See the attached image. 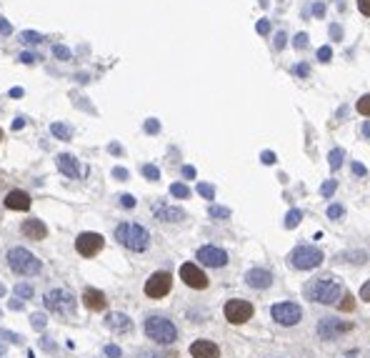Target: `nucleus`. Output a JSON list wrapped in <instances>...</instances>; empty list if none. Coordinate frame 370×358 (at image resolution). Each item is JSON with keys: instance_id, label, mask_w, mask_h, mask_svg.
<instances>
[{"instance_id": "obj_64", "label": "nucleus", "mask_w": 370, "mask_h": 358, "mask_svg": "<svg viewBox=\"0 0 370 358\" xmlns=\"http://www.w3.org/2000/svg\"><path fill=\"white\" fill-rule=\"evenodd\" d=\"M0 140H3V131H0Z\"/></svg>"}, {"instance_id": "obj_23", "label": "nucleus", "mask_w": 370, "mask_h": 358, "mask_svg": "<svg viewBox=\"0 0 370 358\" xmlns=\"http://www.w3.org/2000/svg\"><path fill=\"white\" fill-rule=\"evenodd\" d=\"M343 160H345V151H343V148H333V151L328 153V165H330V171H338V168L343 165Z\"/></svg>"}, {"instance_id": "obj_2", "label": "nucleus", "mask_w": 370, "mask_h": 358, "mask_svg": "<svg viewBox=\"0 0 370 358\" xmlns=\"http://www.w3.org/2000/svg\"><path fill=\"white\" fill-rule=\"evenodd\" d=\"M115 241L128 250H133V253H143L150 246V233L140 223H120L115 228Z\"/></svg>"}, {"instance_id": "obj_45", "label": "nucleus", "mask_w": 370, "mask_h": 358, "mask_svg": "<svg viewBox=\"0 0 370 358\" xmlns=\"http://www.w3.org/2000/svg\"><path fill=\"white\" fill-rule=\"evenodd\" d=\"M20 63H25V66H33V63L38 60V55L35 53H20V58H18Z\"/></svg>"}, {"instance_id": "obj_11", "label": "nucleus", "mask_w": 370, "mask_h": 358, "mask_svg": "<svg viewBox=\"0 0 370 358\" xmlns=\"http://www.w3.org/2000/svg\"><path fill=\"white\" fill-rule=\"evenodd\" d=\"M348 331H353L350 321H340V318H320L318 323V336L323 341H338L340 336H345Z\"/></svg>"}, {"instance_id": "obj_10", "label": "nucleus", "mask_w": 370, "mask_h": 358, "mask_svg": "<svg viewBox=\"0 0 370 358\" xmlns=\"http://www.w3.org/2000/svg\"><path fill=\"white\" fill-rule=\"evenodd\" d=\"M103 246H105V238H103L100 233H93V230H85V233H80V236L75 238V250H78L83 258L98 256L100 250H103Z\"/></svg>"}, {"instance_id": "obj_4", "label": "nucleus", "mask_w": 370, "mask_h": 358, "mask_svg": "<svg viewBox=\"0 0 370 358\" xmlns=\"http://www.w3.org/2000/svg\"><path fill=\"white\" fill-rule=\"evenodd\" d=\"M8 266H10L13 273H18V276H38L40 268H43V263L30 253V250L20 248V246L8 250Z\"/></svg>"}, {"instance_id": "obj_32", "label": "nucleus", "mask_w": 370, "mask_h": 358, "mask_svg": "<svg viewBox=\"0 0 370 358\" xmlns=\"http://www.w3.org/2000/svg\"><path fill=\"white\" fill-rule=\"evenodd\" d=\"M198 193H200L205 201H213V198H215V185H210V183H198Z\"/></svg>"}, {"instance_id": "obj_21", "label": "nucleus", "mask_w": 370, "mask_h": 358, "mask_svg": "<svg viewBox=\"0 0 370 358\" xmlns=\"http://www.w3.org/2000/svg\"><path fill=\"white\" fill-rule=\"evenodd\" d=\"M3 203H5V208H10V210H28V208H30V196H28L25 191H10Z\"/></svg>"}, {"instance_id": "obj_41", "label": "nucleus", "mask_w": 370, "mask_h": 358, "mask_svg": "<svg viewBox=\"0 0 370 358\" xmlns=\"http://www.w3.org/2000/svg\"><path fill=\"white\" fill-rule=\"evenodd\" d=\"M293 45H295L298 50L308 48V35H305V33H298V35H295V40H293Z\"/></svg>"}, {"instance_id": "obj_49", "label": "nucleus", "mask_w": 370, "mask_h": 358, "mask_svg": "<svg viewBox=\"0 0 370 358\" xmlns=\"http://www.w3.org/2000/svg\"><path fill=\"white\" fill-rule=\"evenodd\" d=\"M330 38H333V40H343V28H340L338 23L330 25Z\"/></svg>"}, {"instance_id": "obj_40", "label": "nucleus", "mask_w": 370, "mask_h": 358, "mask_svg": "<svg viewBox=\"0 0 370 358\" xmlns=\"http://www.w3.org/2000/svg\"><path fill=\"white\" fill-rule=\"evenodd\" d=\"M293 73L300 75V78H308L310 75V66H308V63H298V66L293 68Z\"/></svg>"}, {"instance_id": "obj_5", "label": "nucleus", "mask_w": 370, "mask_h": 358, "mask_svg": "<svg viewBox=\"0 0 370 358\" xmlns=\"http://www.w3.org/2000/svg\"><path fill=\"white\" fill-rule=\"evenodd\" d=\"M323 261H325V253L315 246H298L288 256V263L298 270H313V268L323 266Z\"/></svg>"}, {"instance_id": "obj_44", "label": "nucleus", "mask_w": 370, "mask_h": 358, "mask_svg": "<svg viewBox=\"0 0 370 358\" xmlns=\"http://www.w3.org/2000/svg\"><path fill=\"white\" fill-rule=\"evenodd\" d=\"M260 160H263L265 165H273L278 158H275V153H273V151H263V153H260Z\"/></svg>"}, {"instance_id": "obj_46", "label": "nucleus", "mask_w": 370, "mask_h": 358, "mask_svg": "<svg viewBox=\"0 0 370 358\" xmlns=\"http://www.w3.org/2000/svg\"><path fill=\"white\" fill-rule=\"evenodd\" d=\"M350 168H353V173H355L358 178H363V176L368 173V171H365V165H363V163H358V160H353V163H350Z\"/></svg>"}, {"instance_id": "obj_47", "label": "nucleus", "mask_w": 370, "mask_h": 358, "mask_svg": "<svg viewBox=\"0 0 370 358\" xmlns=\"http://www.w3.org/2000/svg\"><path fill=\"white\" fill-rule=\"evenodd\" d=\"M120 205L123 208H135V198L130 193H125V196H120Z\"/></svg>"}, {"instance_id": "obj_30", "label": "nucleus", "mask_w": 370, "mask_h": 358, "mask_svg": "<svg viewBox=\"0 0 370 358\" xmlns=\"http://www.w3.org/2000/svg\"><path fill=\"white\" fill-rule=\"evenodd\" d=\"M208 213H210V218L225 221V218H230V208H223V205H210V208H208Z\"/></svg>"}, {"instance_id": "obj_26", "label": "nucleus", "mask_w": 370, "mask_h": 358, "mask_svg": "<svg viewBox=\"0 0 370 358\" xmlns=\"http://www.w3.org/2000/svg\"><path fill=\"white\" fill-rule=\"evenodd\" d=\"M20 40H23L25 45H38V43H43V35L35 33V30H23L20 33Z\"/></svg>"}, {"instance_id": "obj_3", "label": "nucleus", "mask_w": 370, "mask_h": 358, "mask_svg": "<svg viewBox=\"0 0 370 358\" xmlns=\"http://www.w3.org/2000/svg\"><path fill=\"white\" fill-rule=\"evenodd\" d=\"M143 328H145L148 338L160 343V346H173L178 341V328L170 318H165V315H148Z\"/></svg>"}, {"instance_id": "obj_8", "label": "nucleus", "mask_w": 370, "mask_h": 358, "mask_svg": "<svg viewBox=\"0 0 370 358\" xmlns=\"http://www.w3.org/2000/svg\"><path fill=\"white\" fill-rule=\"evenodd\" d=\"M223 313H225V318H228L233 326H243V323H248V321L253 318L255 308H253V303H250V301H243V298H230V301L225 303Z\"/></svg>"}, {"instance_id": "obj_6", "label": "nucleus", "mask_w": 370, "mask_h": 358, "mask_svg": "<svg viewBox=\"0 0 370 358\" xmlns=\"http://www.w3.org/2000/svg\"><path fill=\"white\" fill-rule=\"evenodd\" d=\"M45 308L48 311H53V313H58V315H70L73 311H75V306H78V301H75V296L68 291V288H53V291H48L45 293Z\"/></svg>"}, {"instance_id": "obj_28", "label": "nucleus", "mask_w": 370, "mask_h": 358, "mask_svg": "<svg viewBox=\"0 0 370 358\" xmlns=\"http://www.w3.org/2000/svg\"><path fill=\"white\" fill-rule=\"evenodd\" d=\"M170 196H175V198H190V188L185 185V183H173L170 185Z\"/></svg>"}, {"instance_id": "obj_20", "label": "nucleus", "mask_w": 370, "mask_h": 358, "mask_svg": "<svg viewBox=\"0 0 370 358\" xmlns=\"http://www.w3.org/2000/svg\"><path fill=\"white\" fill-rule=\"evenodd\" d=\"M83 306L88 308V311H103V308L108 306L105 293L98 291V288H85V291H83Z\"/></svg>"}, {"instance_id": "obj_54", "label": "nucleus", "mask_w": 370, "mask_h": 358, "mask_svg": "<svg viewBox=\"0 0 370 358\" xmlns=\"http://www.w3.org/2000/svg\"><path fill=\"white\" fill-rule=\"evenodd\" d=\"M0 336H3V338H10L13 343H20V341H23L20 336H15V333H10V331H0Z\"/></svg>"}, {"instance_id": "obj_39", "label": "nucleus", "mask_w": 370, "mask_h": 358, "mask_svg": "<svg viewBox=\"0 0 370 358\" xmlns=\"http://www.w3.org/2000/svg\"><path fill=\"white\" fill-rule=\"evenodd\" d=\"M273 45H275V50H283V48L288 45V35H285V33L280 30V33L275 35V40H273Z\"/></svg>"}, {"instance_id": "obj_56", "label": "nucleus", "mask_w": 370, "mask_h": 358, "mask_svg": "<svg viewBox=\"0 0 370 358\" xmlns=\"http://www.w3.org/2000/svg\"><path fill=\"white\" fill-rule=\"evenodd\" d=\"M138 358H165V356H160V353H153V351H140V353H138Z\"/></svg>"}, {"instance_id": "obj_35", "label": "nucleus", "mask_w": 370, "mask_h": 358, "mask_svg": "<svg viewBox=\"0 0 370 358\" xmlns=\"http://www.w3.org/2000/svg\"><path fill=\"white\" fill-rule=\"evenodd\" d=\"M358 113L365 115V118H370V95H363L358 100Z\"/></svg>"}, {"instance_id": "obj_55", "label": "nucleus", "mask_w": 370, "mask_h": 358, "mask_svg": "<svg viewBox=\"0 0 370 358\" xmlns=\"http://www.w3.org/2000/svg\"><path fill=\"white\" fill-rule=\"evenodd\" d=\"M183 178H188V180L195 178V168L193 165H183Z\"/></svg>"}, {"instance_id": "obj_62", "label": "nucleus", "mask_w": 370, "mask_h": 358, "mask_svg": "<svg viewBox=\"0 0 370 358\" xmlns=\"http://www.w3.org/2000/svg\"><path fill=\"white\" fill-rule=\"evenodd\" d=\"M0 356H5V346L3 343H0Z\"/></svg>"}, {"instance_id": "obj_43", "label": "nucleus", "mask_w": 370, "mask_h": 358, "mask_svg": "<svg viewBox=\"0 0 370 358\" xmlns=\"http://www.w3.org/2000/svg\"><path fill=\"white\" fill-rule=\"evenodd\" d=\"M105 356H108V358H120L123 351H120L118 346H113V343H108V346H105Z\"/></svg>"}, {"instance_id": "obj_61", "label": "nucleus", "mask_w": 370, "mask_h": 358, "mask_svg": "<svg viewBox=\"0 0 370 358\" xmlns=\"http://www.w3.org/2000/svg\"><path fill=\"white\" fill-rule=\"evenodd\" d=\"M363 135H365V138H370V123H365V125H363Z\"/></svg>"}, {"instance_id": "obj_19", "label": "nucleus", "mask_w": 370, "mask_h": 358, "mask_svg": "<svg viewBox=\"0 0 370 358\" xmlns=\"http://www.w3.org/2000/svg\"><path fill=\"white\" fill-rule=\"evenodd\" d=\"M105 326L110 328V331H115V333H128V331H133V321H130L125 313H118V311H113V313L105 315Z\"/></svg>"}, {"instance_id": "obj_58", "label": "nucleus", "mask_w": 370, "mask_h": 358, "mask_svg": "<svg viewBox=\"0 0 370 358\" xmlns=\"http://www.w3.org/2000/svg\"><path fill=\"white\" fill-rule=\"evenodd\" d=\"M10 98H23V88H10Z\"/></svg>"}, {"instance_id": "obj_57", "label": "nucleus", "mask_w": 370, "mask_h": 358, "mask_svg": "<svg viewBox=\"0 0 370 358\" xmlns=\"http://www.w3.org/2000/svg\"><path fill=\"white\" fill-rule=\"evenodd\" d=\"M20 128H25V118H15V123H13V131H20Z\"/></svg>"}, {"instance_id": "obj_22", "label": "nucleus", "mask_w": 370, "mask_h": 358, "mask_svg": "<svg viewBox=\"0 0 370 358\" xmlns=\"http://www.w3.org/2000/svg\"><path fill=\"white\" fill-rule=\"evenodd\" d=\"M50 133H53L55 138H60V140H70V138H73V131H70L65 123H53V125H50Z\"/></svg>"}, {"instance_id": "obj_31", "label": "nucleus", "mask_w": 370, "mask_h": 358, "mask_svg": "<svg viewBox=\"0 0 370 358\" xmlns=\"http://www.w3.org/2000/svg\"><path fill=\"white\" fill-rule=\"evenodd\" d=\"M335 188H338V180H333V178L325 180V183L320 185V196H323V198H330V196L335 193Z\"/></svg>"}, {"instance_id": "obj_34", "label": "nucleus", "mask_w": 370, "mask_h": 358, "mask_svg": "<svg viewBox=\"0 0 370 358\" xmlns=\"http://www.w3.org/2000/svg\"><path fill=\"white\" fill-rule=\"evenodd\" d=\"M315 55H318L320 63H330V60H333V48H330V45H320Z\"/></svg>"}, {"instance_id": "obj_50", "label": "nucleus", "mask_w": 370, "mask_h": 358, "mask_svg": "<svg viewBox=\"0 0 370 358\" xmlns=\"http://www.w3.org/2000/svg\"><path fill=\"white\" fill-rule=\"evenodd\" d=\"M358 10H360L365 18H370V0H358Z\"/></svg>"}, {"instance_id": "obj_48", "label": "nucleus", "mask_w": 370, "mask_h": 358, "mask_svg": "<svg viewBox=\"0 0 370 358\" xmlns=\"http://www.w3.org/2000/svg\"><path fill=\"white\" fill-rule=\"evenodd\" d=\"M13 33V25L8 23L5 18H0V35H10Z\"/></svg>"}, {"instance_id": "obj_60", "label": "nucleus", "mask_w": 370, "mask_h": 358, "mask_svg": "<svg viewBox=\"0 0 370 358\" xmlns=\"http://www.w3.org/2000/svg\"><path fill=\"white\" fill-rule=\"evenodd\" d=\"M10 308H13V311H20V308H23V301H20V303H18V301H10Z\"/></svg>"}, {"instance_id": "obj_37", "label": "nucleus", "mask_w": 370, "mask_h": 358, "mask_svg": "<svg viewBox=\"0 0 370 358\" xmlns=\"http://www.w3.org/2000/svg\"><path fill=\"white\" fill-rule=\"evenodd\" d=\"M145 133H150V135L160 133V123H158L155 118H148V120H145Z\"/></svg>"}, {"instance_id": "obj_38", "label": "nucleus", "mask_w": 370, "mask_h": 358, "mask_svg": "<svg viewBox=\"0 0 370 358\" xmlns=\"http://www.w3.org/2000/svg\"><path fill=\"white\" fill-rule=\"evenodd\" d=\"M340 301H343V303H338L340 311H353V308H355V298L350 296V293H348V296H343Z\"/></svg>"}, {"instance_id": "obj_33", "label": "nucleus", "mask_w": 370, "mask_h": 358, "mask_svg": "<svg viewBox=\"0 0 370 358\" xmlns=\"http://www.w3.org/2000/svg\"><path fill=\"white\" fill-rule=\"evenodd\" d=\"M30 326H33L35 331H43V328L48 326V318H45L43 313H33V315H30Z\"/></svg>"}, {"instance_id": "obj_25", "label": "nucleus", "mask_w": 370, "mask_h": 358, "mask_svg": "<svg viewBox=\"0 0 370 358\" xmlns=\"http://www.w3.org/2000/svg\"><path fill=\"white\" fill-rule=\"evenodd\" d=\"M325 216H328L330 221H340V218L345 216V205H343V203H330L328 210H325Z\"/></svg>"}, {"instance_id": "obj_63", "label": "nucleus", "mask_w": 370, "mask_h": 358, "mask_svg": "<svg viewBox=\"0 0 370 358\" xmlns=\"http://www.w3.org/2000/svg\"><path fill=\"white\" fill-rule=\"evenodd\" d=\"M0 296H3V286H0Z\"/></svg>"}, {"instance_id": "obj_59", "label": "nucleus", "mask_w": 370, "mask_h": 358, "mask_svg": "<svg viewBox=\"0 0 370 358\" xmlns=\"http://www.w3.org/2000/svg\"><path fill=\"white\" fill-rule=\"evenodd\" d=\"M110 153H123V148H120L118 143H110Z\"/></svg>"}, {"instance_id": "obj_27", "label": "nucleus", "mask_w": 370, "mask_h": 358, "mask_svg": "<svg viewBox=\"0 0 370 358\" xmlns=\"http://www.w3.org/2000/svg\"><path fill=\"white\" fill-rule=\"evenodd\" d=\"M140 173H143L148 180H160V168L153 165V163H145V165L140 168Z\"/></svg>"}, {"instance_id": "obj_18", "label": "nucleus", "mask_w": 370, "mask_h": 358, "mask_svg": "<svg viewBox=\"0 0 370 358\" xmlns=\"http://www.w3.org/2000/svg\"><path fill=\"white\" fill-rule=\"evenodd\" d=\"M20 233H23L28 241H43L48 236V228L38 218H28V221H23V225H20Z\"/></svg>"}, {"instance_id": "obj_14", "label": "nucleus", "mask_w": 370, "mask_h": 358, "mask_svg": "<svg viewBox=\"0 0 370 358\" xmlns=\"http://www.w3.org/2000/svg\"><path fill=\"white\" fill-rule=\"evenodd\" d=\"M153 216L163 223H180L185 221V210L178 205H168V203H155L153 205Z\"/></svg>"}, {"instance_id": "obj_9", "label": "nucleus", "mask_w": 370, "mask_h": 358, "mask_svg": "<svg viewBox=\"0 0 370 358\" xmlns=\"http://www.w3.org/2000/svg\"><path fill=\"white\" fill-rule=\"evenodd\" d=\"M173 288V276L168 270H155L153 276L145 281V296L148 298H163Z\"/></svg>"}, {"instance_id": "obj_7", "label": "nucleus", "mask_w": 370, "mask_h": 358, "mask_svg": "<svg viewBox=\"0 0 370 358\" xmlns=\"http://www.w3.org/2000/svg\"><path fill=\"white\" fill-rule=\"evenodd\" d=\"M270 315H273V321H275L278 326L290 328V326H298V323L303 321V308H300L298 303L283 301V303H275V306L270 308Z\"/></svg>"}, {"instance_id": "obj_53", "label": "nucleus", "mask_w": 370, "mask_h": 358, "mask_svg": "<svg viewBox=\"0 0 370 358\" xmlns=\"http://www.w3.org/2000/svg\"><path fill=\"white\" fill-rule=\"evenodd\" d=\"M360 301H368V303H370V281L360 288Z\"/></svg>"}, {"instance_id": "obj_1", "label": "nucleus", "mask_w": 370, "mask_h": 358, "mask_svg": "<svg viewBox=\"0 0 370 358\" xmlns=\"http://www.w3.org/2000/svg\"><path fill=\"white\" fill-rule=\"evenodd\" d=\"M303 296L318 306H338V301L343 298V286L338 278H330V276L315 278L303 288Z\"/></svg>"}, {"instance_id": "obj_12", "label": "nucleus", "mask_w": 370, "mask_h": 358, "mask_svg": "<svg viewBox=\"0 0 370 358\" xmlns=\"http://www.w3.org/2000/svg\"><path fill=\"white\" fill-rule=\"evenodd\" d=\"M180 281L195 291H205L208 288V276L200 270V266L195 263H183L180 266Z\"/></svg>"}, {"instance_id": "obj_51", "label": "nucleus", "mask_w": 370, "mask_h": 358, "mask_svg": "<svg viewBox=\"0 0 370 358\" xmlns=\"http://www.w3.org/2000/svg\"><path fill=\"white\" fill-rule=\"evenodd\" d=\"M313 15H315V18H323V15H325V3H320V0H318V3H313Z\"/></svg>"}, {"instance_id": "obj_15", "label": "nucleus", "mask_w": 370, "mask_h": 358, "mask_svg": "<svg viewBox=\"0 0 370 358\" xmlns=\"http://www.w3.org/2000/svg\"><path fill=\"white\" fill-rule=\"evenodd\" d=\"M190 356L193 358H220V348L210 338H198L190 343Z\"/></svg>"}, {"instance_id": "obj_36", "label": "nucleus", "mask_w": 370, "mask_h": 358, "mask_svg": "<svg viewBox=\"0 0 370 358\" xmlns=\"http://www.w3.org/2000/svg\"><path fill=\"white\" fill-rule=\"evenodd\" d=\"M53 55L58 60H70V50L65 48V45H53Z\"/></svg>"}, {"instance_id": "obj_24", "label": "nucleus", "mask_w": 370, "mask_h": 358, "mask_svg": "<svg viewBox=\"0 0 370 358\" xmlns=\"http://www.w3.org/2000/svg\"><path fill=\"white\" fill-rule=\"evenodd\" d=\"M300 221H303V210L290 208V210H288V216H285V228H298V225H300Z\"/></svg>"}, {"instance_id": "obj_16", "label": "nucleus", "mask_w": 370, "mask_h": 358, "mask_svg": "<svg viewBox=\"0 0 370 358\" xmlns=\"http://www.w3.org/2000/svg\"><path fill=\"white\" fill-rule=\"evenodd\" d=\"M245 283L255 291H265V288L273 286V273L265 270V268H250L245 273Z\"/></svg>"}, {"instance_id": "obj_52", "label": "nucleus", "mask_w": 370, "mask_h": 358, "mask_svg": "<svg viewBox=\"0 0 370 358\" xmlns=\"http://www.w3.org/2000/svg\"><path fill=\"white\" fill-rule=\"evenodd\" d=\"M113 178H118V180H128V171H125V168H113Z\"/></svg>"}, {"instance_id": "obj_29", "label": "nucleus", "mask_w": 370, "mask_h": 358, "mask_svg": "<svg viewBox=\"0 0 370 358\" xmlns=\"http://www.w3.org/2000/svg\"><path fill=\"white\" fill-rule=\"evenodd\" d=\"M33 293H35V291H33V286H30V283H18V286H15V296H18V298H23V301H30V298H33Z\"/></svg>"}, {"instance_id": "obj_42", "label": "nucleus", "mask_w": 370, "mask_h": 358, "mask_svg": "<svg viewBox=\"0 0 370 358\" xmlns=\"http://www.w3.org/2000/svg\"><path fill=\"white\" fill-rule=\"evenodd\" d=\"M255 30H258L260 35H268V33H270V20H265V18H263V20H258Z\"/></svg>"}, {"instance_id": "obj_17", "label": "nucleus", "mask_w": 370, "mask_h": 358, "mask_svg": "<svg viewBox=\"0 0 370 358\" xmlns=\"http://www.w3.org/2000/svg\"><path fill=\"white\" fill-rule=\"evenodd\" d=\"M55 165H58V171L63 176H68V178H80V160L70 153H60L55 158Z\"/></svg>"}, {"instance_id": "obj_13", "label": "nucleus", "mask_w": 370, "mask_h": 358, "mask_svg": "<svg viewBox=\"0 0 370 358\" xmlns=\"http://www.w3.org/2000/svg\"><path fill=\"white\" fill-rule=\"evenodd\" d=\"M198 261L203 263V266H208V268H223V266H228V253L223 248H218V246H203V248H198Z\"/></svg>"}]
</instances>
